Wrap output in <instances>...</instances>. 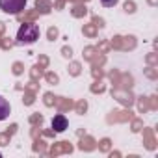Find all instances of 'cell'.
Wrapping results in <instances>:
<instances>
[{
    "instance_id": "obj_1",
    "label": "cell",
    "mask_w": 158,
    "mask_h": 158,
    "mask_svg": "<svg viewBox=\"0 0 158 158\" xmlns=\"http://www.w3.org/2000/svg\"><path fill=\"white\" fill-rule=\"evenodd\" d=\"M39 26L34 23H23L17 32V43L19 45H34L39 39Z\"/></svg>"
},
{
    "instance_id": "obj_2",
    "label": "cell",
    "mask_w": 158,
    "mask_h": 158,
    "mask_svg": "<svg viewBox=\"0 0 158 158\" xmlns=\"http://www.w3.org/2000/svg\"><path fill=\"white\" fill-rule=\"evenodd\" d=\"M26 8V0H0V10L10 15H17Z\"/></svg>"
},
{
    "instance_id": "obj_3",
    "label": "cell",
    "mask_w": 158,
    "mask_h": 158,
    "mask_svg": "<svg viewBox=\"0 0 158 158\" xmlns=\"http://www.w3.org/2000/svg\"><path fill=\"white\" fill-rule=\"evenodd\" d=\"M67 117L65 115H61V114H58V115H54L52 117V128H54V132H63L65 128H67Z\"/></svg>"
},
{
    "instance_id": "obj_4",
    "label": "cell",
    "mask_w": 158,
    "mask_h": 158,
    "mask_svg": "<svg viewBox=\"0 0 158 158\" xmlns=\"http://www.w3.org/2000/svg\"><path fill=\"white\" fill-rule=\"evenodd\" d=\"M10 114H11V106H10V102H8L2 95H0V121L8 119Z\"/></svg>"
},
{
    "instance_id": "obj_5",
    "label": "cell",
    "mask_w": 158,
    "mask_h": 158,
    "mask_svg": "<svg viewBox=\"0 0 158 158\" xmlns=\"http://www.w3.org/2000/svg\"><path fill=\"white\" fill-rule=\"evenodd\" d=\"M117 2H119V0H101V4H102L104 8H114Z\"/></svg>"
},
{
    "instance_id": "obj_6",
    "label": "cell",
    "mask_w": 158,
    "mask_h": 158,
    "mask_svg": "<svg viewBox=\"0 0 158 158\" xmlns=\"http://www.w3.org/2000/svg\"><path fill=\"white\" fill-rule=\"evenodd\" d=\"M0 156H2V154H0Z\"/></svg>"
}]
</instances>
